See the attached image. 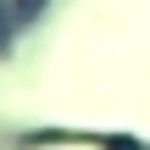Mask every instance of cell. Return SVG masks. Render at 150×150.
<instances>
[{
  "instance_id": "1",
  "label": "cell",
  "mask_w": 150,
  "mask_h": 150,
  "mask_svg": "<svg viewBox=\"0 0 150 150\" xmlns=\"http://www.w3.org/2000/svg\"><path fill=\"white\" fill-rule=\"evenodd\" d=\"M11 45V22H6V6H0V50Z\"/></svg>"
}]
</instances>
